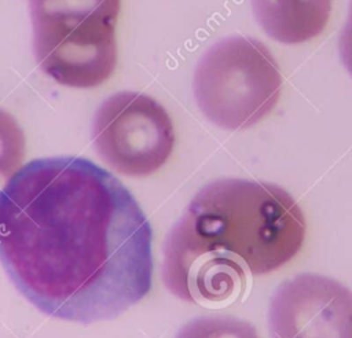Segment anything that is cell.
I'll return each mask as SVG.
<instances>
[{
    "label": "cell",
    "mask_w": 352,
    "mask_h": 338,
    "mask_svg": "<svg viewBox=\"0 0 352 338\" xmlns=\"http://www.w3.org/2000/svg\"><path fill=\"white\" fill-rule=\"evenodd\" d=\"M175 338H261L256 328L227 315L201 316L187 322Z\"/></svg>",
    "instance_id": "obj_7"
},
{
    "label": "cell",
    "mask_w": 352,
    "mask_h": 338,
    "mask_svg": "<svg viewBox=\"0 0 352 338\" xmlns=\"http://www.w3.org/2000/svg\"><path fill=\"white\" fill-rule=\"evenodd\" d=\"M271 338H352V291L319 273L279 284L268 309Z\"/></svg>",
    "instance_id": "obj_5"
},
{
    "label": "cell",
    "mask_w": 352,
    "mask_h": 338,
    "mask_svg": "<svg viewBox=\"0 0 352 338\" xmlns=\"http://www.w3.org/2000/svg\"><path fill=\"white\" fill-rule=\"evenodd\" d=\"M338 51H340L342 65L345 66L348 73L352 76V0L349 1L346 22L340 34Z\"/></svg>",
    "instance_id": "obj_9"
},
{
    "label": "cell",
    "mask_w": 352,
    "mask_h": 338,
    "mask_svg": "<svg viewBox=\"0 0 352 338\" xmlns=\"http://www.w3.org/2000/svg\"><path fill=\"white\" fill-rule=\"evenodd\" d=\"M307 232L304 213L282 187L220 179L202 187L164 243L162 280L195 304L239 297L246 275H265L292 261Z\"/></svg>",
    "instance_id": "obj_2"
},
{
    "label": "cell",
    "mask_w": 352,
    "mask_h": 338,
    "mask_svg": "<svg viewBox=\"0 0 352 338\" xmlns=\"http://www.w3.org/2000/svg\"><path fill=\"white\" fill-rule=\"evenodd\" d=\"M25 147L22 128L10 113L0 109V183L19 170Z\"/></svg>",
    "instance_id": "obj_8"
},
{
    "label": "cell",
    "mask_w": 352,
    "mask_h": 338,
    "mask_svg": "<svg viewBox=\"0 0 352 338\" xmlns=\"http://www.w3.org/2000/svg\"><path fill=\"white\" fill-rule=\"evenodd\" d=\"M98 155L129 177L155 173L169 159L175 131L168 111L151 96L113 93L98 107L91 129Z\"/></svg>",
    "instance_id": "obj_4"
},
{
    "label": "cell",
    "mask_w": 352,
    "mask_h": 338,
    "mask_svg": "<svg viewBox=\"0 0 352 338\" xmlns=\"http://www.w3.org/2000/svg\"><path fill=\"white\" fill-rule=\"evenodd\" d=\"M333 0H250L256 22L282 44H301L318 37L329 23Z\"/></svg>",
    "instance_id": "obj_6"
},
{
    "label": "cell",
    "mask_w": 352,
    "mask_h": 338,
    "mask_svg": "<svg viewBox=\"0 0 352 338\" xmlns=\"http://www.w3.org/2000/svg\"><path fill=\"white\" fill-rule=\"evenodd\" d=\"M192 92L201 113L214 125L238 131L264 120L282 92V74L270 48L249 36H230L199 58Z\"/></svg>",
    "instance_id": "obj_3"
},
{
    "label": "cell",
    "mask_w": 352,
    "mask_h": 338,
    "mask_svg": "<svg viewBox=\"0 0 352 338\" xmlns=\"http://www.w3.org/2000/svg\"><path fill=\"white\" fill-rule=\"evenodd\" d=\"M153 231L133 195L81 157L28 162L0 188V264L44 315L110 320L144 298Z\"/></svg>",
    "instance_id": "obj_1"
}]
</instances>
